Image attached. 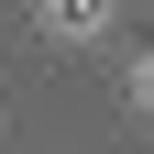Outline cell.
Listing matches in <instances>:
<instances>
[{
  "label": "cell",
  "mask_w": 154,
  "mask_h": 154,
  "mask_svg": "<svg viewBox=\"0 0 154 154\" xmlns=\"http://www.w3.org/2000/svg\"><path fill=\"white\" fill-rule=\"evenodd\" d=\"M132 99H143V110H154V55H143V77H132Z\"/></svg>",
  "instance_id": "cell-2"
},
{
  "label": "cell",
  "mask_w": 154,
  "mask_h": 154,
  "mask_svg": "<svg viewBox=\"0 0 154 154\" xmlns=\"http://www.w3.org/2000/svg\"><path fill=\"white\" fill-rule=\"evenodd\" d=\"M55 11H66V22H99V0H55Z\"/></svg>",
  "instance_id": "cell-1"
}]
</instances>
